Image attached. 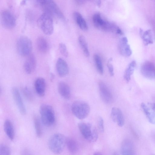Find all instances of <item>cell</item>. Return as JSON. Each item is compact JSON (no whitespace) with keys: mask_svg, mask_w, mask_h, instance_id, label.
I'll return each instance as SVG.
<instances>
[{"mask_svg":"<svg viewBox=\"0 0 155 155\" xmlns=\"http://www.w3.org/2000/svg\"><path fill=\"white\" fill-rule=\"evenodd\" d=\"M66 138L60 133L55 134L49 138L48 147L50 150L55 154H58L63 150L66 144Z\"/></svg>","mask_w":155,"mask_h":155,"instance_id":"cell-1","label":"cell"},{"mask_svg":"<svg viewBox=\"0 0 155 155\" xmlns=\"http://www.w3.org/2000/svg\"><path fill=\"white\" fill-rule=\"evenodd\" d=\"M41 121L46 127L52 126L55 121V116L53 107L47 104H43L39 108Z\"/></svg>","mask_w":155,"mask_h":155,"instance_id":"cell-2","label":"cell"},{"mask_svg":"<svg viewBox=\"0 0 155 155\" xmlns=\"http://www.w3.org/2000/svg\"><path fill=\"white\" fill-rule=\"evenodd\" d=\"M92 20L94 26L101 31L117 33L120 29V28L115 24L103 19L100 14L99 13L94 15Z\"/></svg>","mask_w":155,"mask_h":155,"instance_id":"cell-3","label":"cell"},{"mask_svg":"<svg viewBox=\"0 0 155 155\" xmlns=\"http://www.w3.org/2000/svg\"><path fill=\"white\" fill-rule=\"evenodd\" d=\"M37 3L45 12L61 19H64V16L58 5L51 0L38 1Z\"/></svg>","mask_w":155,"mask_h":155,"instance_id":"cell-4","label":"cell"},{"mask_svg":"<svg viewBox=\"0 0 155 155\" xmlns=\"http://www.w3.org/2000/svg\"><path fill=\"white\" fill-rule=\"evenodd\" d=\"M38 25L45 34L50 35L54 31V26L52 16L49 14L44 12L39 18Z\"/></svg>","mask_w":155,"mask_h":155,"instance_id":"cell-5","label":"cell"},{"mask_svg":"<svg viewBox=\"0 0 155 155\" xmlns=\"http://www.w3.org/2000/svg\"><path fill=\"white\" fill-rule=\"evenodd\" d=\"M71 111L73 114L79 119H83L89 115L90 108L89 105L83 101H77L72 105Z\"/></svg>","mask_w":155,"mask_h":155,"instance_id":"cell-6","label":"cell"},{"mask_svg":"<svg viewBox=\"0 0 155 155\" xmlns=\"http://www.w3.org/2000/svg\"><path fill=\"white\" fill-rule=\"evenodd\" d=\"M18 52L21 56H28L31 54L32 49L31 40L27 37L22 36L19 37L16 42Z\"/></svg>","mask_w":155,"mask_h":155,"instance_id":"cell-7","label":"cell"},{"mask_svg":"<svg viewBox=\"0 0 155 155\" xmlns=\"http://www.w3.org/2000/svg\"><path fill=\"white\" fill-rule=\"evenodd\" d=\"M79 129L84 137L89 142H95L98 138L97 131L89 124L84 123H79L78 125Z\"/></svg>","mask_w":155,"mask_h":155,"instance_id":"cell-8","label":"cell"},{"mask_svg":"<svg viewBox=\"0 0 155 155\" xmlns=\"http://www.w3.org/2000/svg\"><path fill=\"white\" fill-rule=\"evenodd\" d=\"M1 20L3 26L8 29H12L16 25V19L14 15L9 11L5 10L1 14Z\"/></svg>","mask_w":155,"mask_h":155,"instance_id":"cell-9","label":"cell"},{"mask_svg":"<svg viewBox=\"0 0 155 155\" xmlns=\"http://www.w3.org/2000/svg\"><path fill=\"white\" fill-rule=\"evenodd\" d=\"M100 93L103 101L107 104L111 103L113 101L112 94L106 84L100 81L98 83Z\"/></svg>","mask_w":155,"mask_h":155,"instance_id":"cell-10","label":"cell"},{"mask_svg":"<svg viewBox=\"0 0 155 155\" xmlns=\"http://www.w3.org/2000/svg\"><path fill=\"white\" fill-rule=\"evenodd\" d=\"M141 72L146 78L150 79H153L155 78V65L150 61H145L141 65Z\"/></svg>","mask_w":155,"mask_h":155,"instance_id":"cell-11","label":"cell"},{"mask_svg":"<svg viewBox=\"0 0 155 155\" xmlns=\"http://www.w3.org/2000/svg\"><path fill=\"white\" fill-rule=\"evenodd\" d=\"M13 98L20 113L22 115L26 113V109L23 100L18 89L14 87L12 89Z\"/></svg>","mask_w":155,"mask_h":155,"instance_id":"cell-12","label":"cell"},{"mask_svg":"<svg viewBox=\"0 0 155 155\" xmlns=\"http://www.w3.org/2000/svg\"><path fill=\"white\" fill-rule=\"evenodd\" d=\"M36 66V60L35 56L31 54L27 56L24 64V68L26 73L28 74L32 73Z\"/></svg>","mask_w":155,"mask_h":155,"instance_id":"cell-13","label":"cell"},{"mask_svg":"<svg viewBox=\"0 0 155 155\" xmlns=\"http://www.w3.org/2000/svg\"><path fill=\"white\" fill-rule=\"evenodd\" d=\"M120 152L122 155H136L133 144L128 139H125L123 141Z\"/></svg>","mask_w":155,"mask_h":155,"instance_id":"cell-14","label":"cell"},{"mask_svg":"<svg viewBox=\"0 0 155 155\" xmlns=\"http://www.w3.org/2000/svg\"><path fill=\"white\" fill-rule=\"evenodd\" d=\"M56 68L57 72L61 77L66 76L68 73L69 68L67 63L63 59L59 58L56 62Z\"/></svg>","mask_w":155,"mask_h":155,"instance_id":"cell-15","label":"cell"},{"mask_svg":"<svg viewBox=\"0 0 155 155\" xmlns=\"http://www.w3.org/2000/svg\"><path fill=\"white\" fill-rule=\"evenodd\" d=\"M119 48L121 54L124 57H129L132 54L131 50L126 37H123L120 39L119 44Z\"/></svg>","mask_w":155,"mask_h":155,"instance_id":"cell-16","label":"cell"},{"mask_svg":"<svg viewBox=\"0 0 155 155\" xmlns=\"http://www.w3.org/2000/svg\"><path fill=\"white\" fill-rule=\"evenodd\" d=\"M34 85L37 94L41 97H43L45 94L46 87L45 79L42 77L38 78L35 81Z\"/></svg>","mask_w":155,"mask_h":155,"instance_id":"cell-17","label":"cell"},{"mask_svg":"<svg viewBox=\"0 0 155 155\" xmlns=\"http://www.w3.org/2000/svg\"><path fill=\"white\" fill-rule=\"evenodd\" d=\"M58 92L63 98L66 99H70L71 96L70 87L64 81L59 82L58 85Z\"/></svg>","mask_w":155,"mask_h":155,"instance_id":"cell-18","label":"cell"},{"mask_svg":"<svg viewBox=\"0 0 155 155\" xmlns=\"http://www.w3.org/2000/svg\"><path fill=\"white\" fill-rule=\"evenodd\" d=\"M4 129L5 133L8 138L13 140L15 137L14 128L11 121L9 119H6L4 124Z\"/></svg>","mask_w":155,"mask_h":155,"instance_id":"cell-19","label":"cell"},{"mask_svg":"<svg viewBox=\"0 0 155 155\" xmlns=\"http://www.w3.org/2000/svg\"><path fill=\"white\" fill-rule=\"evenodd\" d=\"M36 42L37 49L40 52L45 53L48 51L49 49L48 43L44 37L42 36L38 37Z\"/></svg>","mask_w":155,"mask_h":155,"instance_id":"cell-20","label":"cell"},{"mask_svg":"<svg viewBox=\"0 0 155 155\" xmlns=\"http://www.w3.org/2000/svg\"><path fill=\"white\" fill-rule=\"evenodd\" d=\"M74 19L79 28L82 30L86 31L88 29L87 22L81 14L78 12L73 13Z\"/></svg>","mask_w":155,"mask_h":155,"instance_id":"cell-21","label":"cell"},{"mask_svg":"<svg viewBox=\"0 0 155 155\" xmlns=\"http://www.w3.org/2000/svg\"><path fill=\"white\" fill-rule=\"evenodd\" d=\"M140 36L145 45L153 43V37L150 30H147L143 32L142 29H140Z\"/></svg>","mask_w":155,"mask_h":155,"instance_id":"cell-22","label":"cell"},{"mask_svg":"<svg viewBox=\"0 0 155 155\" xmlns=\"http://www.w3.org/2000/svg\"><path fill=\"white\" fill-rule=\"evenodd\" d=\"M141 107L149 122L152 124H155V115L153 112L151 111L149 107L144 103L141 104Z\"/></svg>","mask_w":155,"mask_h":155,"instance_id":"cell-23","label":"cell"},{"mask_svg":"<svg viewBox=\"0 0 155 155\" xmlns=\"http://www.w3.org/2000/svg\"><path fill=\"white\" fill-rule=\"evenodd\" d=\"M66 145L68 150L71 153H74L78 151V144L73 139L71 138H66Z\"/></svg>","mask_w":155,"mask_h":155,"instance_id":"cell-24","label":"cell"},{"mask_svg":"<svg viewBox=\"0 0 155 155\" xmlns=\"http://www.w3.org/2000/svg\"><path fill=\"white\" fill-rule=\"evenodd\" d=\"M136 62L133 60L129 64L126 69L124 75V78L127 82L130 79L131 76L133 74L136 66Z\"/></svg>","mask_w":155,"mask_h":155,"instance_id":"cell-25","label":"cell"},{"mask_svg":"<svg viewBox=\"0 0 155 155\" xmlns=\"http://www.w3.org/2000/svg\"><path fill=\"white\" fill-rule=\"evenodd\" d=\"M78 42L84 55L88 57L90 55L87 44L85 38L83 35H81L78 38Z\"/></svg>","mask_w":155,"mask_h":155,"instance_id":"cell-26","label":"cell"},{"mask_svg":"<svg viewBox=\"0 0 155 155\" xmlns=\"http://www.w3.org/2000/svg\"><path fill=\"white\" fill-rule=\"evenodd\" d=\"M94 58L97 71L100 74H102L103 73L104 69L100 57L96 54L94 55Z\"/></svg>","mask_w":155,"mask_h":155,"instance_id":"cell-27","label":"cell"},{"mask_svg":"<svg viewBox=\"0 0 155 155\" xmlns=\"http://www.w3.org/2000/svg\"><path fill=\"white\" fill-rule=\"evenodd\" d=\"M34 123L37 136L40 137L42 135V131L40 120L37 116L34 117Z\"/></svg>","mask_w":155,"mask_h":155,"instance_id":"cell-28","label":"cell"},{"mask_svg":"<svg viewBox=\"0 0 155 155\" xmlns=\"http://www.w3.org/2000/svg\"><path fill=\"white\" fill-rule=\"evenodd\" d=\"M116 122L118 125L122 127L124 123V117L121 110L118 108L116 118Z\"/></svg>","mask_w":155,"mask_h":155,"instance_id":"cell-29","label":"cell"},{"mask_svg":"<svg viewBox=\"0 0 155 155\" xmlns=\"http://www.w3.org/2000/svg\"><path fill=\"white\" fill-rule=\"evenodd\" d=\"M23 92L25 98L29 101H31L33 99V95L31 90L27 87H25L23 90Z\"/></svg>","mask_w":155,"mask_h":155,"instance_id":"cell-30","label":"cell"},{"mask_svg":"<svg viewBox=\"0 0 155 155\" xmlns=\"http://www.w3.org/2000/svg\"><path fill=\"white\" fill-rule=\"evenodd\" d=\"M10 150L6 145L2 144L0 146V155H10Z\"/></svg>","mask_w":155,"mask_h":155,"instance_id":"cell-31","label":"cell"},{"mask_svg":"<svg viewBox=\"0 0 155 155\" xmlns=\"http://www.w3.org/2000/svg\"><path fill=\"white\" fill-rule=\"evenodd\" d=\"M59 49L61 54L64 57H67L68 52L66 45L63 43H61L59 45Z\"/></svg>","mask_w":155,"mask_h":155,"instance_id":"cell-32","label":"cell"},{"mask_svg":"<svg viewBox=\"0 0 155 155\" xmlns=\"http://www.w3.org/2000/svg\"><path fill=\"white\" fill-rule=\"evenodd\" d=\"M112 61V58H110L107 63V65L108 69V71L110 75L113 76L114 74V69L113 65L111 63Z\"/></svg>","mask_w":155,"mask_h":155,"instance_id":"cell-33","label":"cell"},{"mask_svg":"<svg viewBox=\"0 0 155 155\" xmlns=\"http://www.w3.org/2000/svg\"><path fill=\"white\" fill-rule=\"evenodd\" d=\"M97 125L100 131L102 133L104 131V121L102 118L101 117L98 118Z\"/></svg>","mask_w":155,"mask_h":155,"instance_id":"cell-34","label":"cell"},{"mask_svg":"<svg viewBox=\"0 0 155 155\" xmlns=\"http://www.w3.org/2000/svg\"><path fill=\"white\" fill-rule=\"evenodd\" d=\"M117 109L118 108L114 107L111 109L110 116L112 120L114 122H116V118Z\"/></svg>","mask_w":155,"mask_h":155,"instance_id":"cell-35","label":"cell"},{"mask_svg":"<svg viewBox=\"0 0 155 155\" xmlns=\"http://www.w3.org/2000/svg\"><path fill=\"white\" fill-rule=\"evenodd\" d=\"M21 155H32L30 151L27 149H24L21 150Z\"/></svg>","mask_w":155,"mask_h":155,"instance_id":"cell-36","label":"cell"},{"mask_svg":"<svg viewBox=\"0 0 155 155\" xmlns=\"http://www.w3.org/2000/svg\"><path fill=\"white\" fill-rule=\"evenodd\" d=\"M76 2L78 4H81L84 2V1L83 0H77L76 1Z\"/></svg>","mask_w":155,"mask_h":155,"instance_id":"cell-37","label":"cell"},{"mask_svg":"<svg viewBox=\"0 0 155 155\" xmlns=\"http://www.w3.org/2000/svg\"><path fill=\"white\" fill-rule=\"evenodd\" d=\"M97 4L98 7H100L101 4V1L100 0L97 1Z\"/></svg>","mask_w":155,"mask_h":155,"instance_id":"cell-38","label":"cell"},{"mask_svg":"<svg viewBox=\"0 0 155 155\" xmlns=\"http://www.w3.org/2000/svg\"><path fill=\"white\" fill-rule=\"evenodd\" d=\"M94 155H103L101 153L99 152H96L95 153Z\"/></svg>","mask_w":155,"mask_h":155,"instance_id":"cell-39","label":"cell"},{"mask_svg":"<svg viewBox=\"0 0 155 155\" xmlns=\"http://www.w3.org/2000/svg\"><path fill=\"white\" fill-rule=\"evenodd\" d=\"M113 155H119V154L117 152H115L113 154Z\"/></svg>","mask_w":155,"mask_h":155,"instance_id":"cell-40","label":"cell"}]
</instances>
